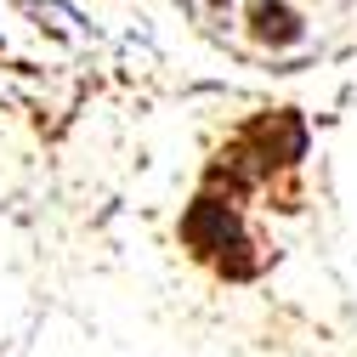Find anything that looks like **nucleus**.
<instances>
[{
    "instance_id": "f257e3e1",
    "label": "nucleus",
    "mask_w": 357,
    "mask_h": 357,
    "mask_svg": "<svg viewBox=\"0 0 357 357\" xmlns=\"http://www.w3.org/2000/svg\"><path fill=\"white\" fill-rule=\"evenodd\" d=\"M255 34L261 40H301V23H295V12L273 6V0H255Z\"/></svg>"
}]
</instances>
